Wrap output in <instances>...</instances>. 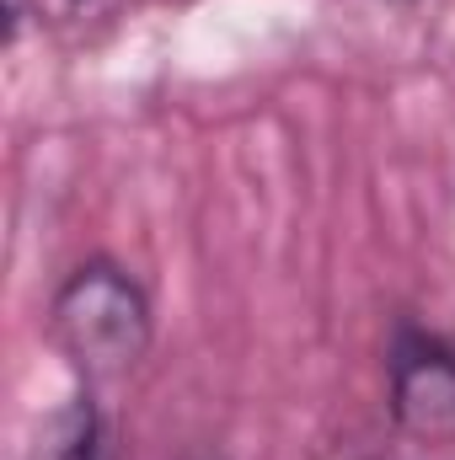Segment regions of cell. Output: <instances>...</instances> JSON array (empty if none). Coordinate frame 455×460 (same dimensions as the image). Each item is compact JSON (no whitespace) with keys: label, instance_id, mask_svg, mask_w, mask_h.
Listing matches in <instances>:
<instances>
[{"label":"cell","instance_id":"3957f363","mask_svg":"<svg viewBox=\"0 0 455 460\" xmlns=\"http://www.w3.org/2000/svg\"><path fill=\"white\" fill-rule=\"evenodd\" d=\"M22 460H118L97 396L92 391H76L49 418H38L32 439L22 445Z\"/></svg>","mask_w":455,"mask_h":460},{"label":"cell","instance_id":"5b68a950","mask_svg":"<svg viewBox=\"0 0 455 460\" xmlns=\"http://www.w3.org/2000/svg\"><path fill=\"white\" fill-rule=\"evenodd\" d=\"M386 5H413V0H386Z\"/></svg>","mask_w":455,"mask_h":460},{"label":"cell","instance_id":"7a4b0ae2","mask_svg":"<svg viewBox=\"0 0 455 460\" xmlns=\"http://www.w3.org/2000/svg\"><path fill=\"white\" fill-rule=\"evenodd\" d=\"M386 412L413 445H455V343L413 316L386 343Z\"/></svg>","mask_w":455,"mask_h":460},{"label":"cell","instance_id":"6da1fadb","mask_svg":"<svg viewBox=\"0 0 455 460\" xmlns=\"http://www.w3.org/2000/svg\"><path fill=\"white\" fill-rule=\"evenodd\" d=\"M49 332L86 380H113L150 353L156 305L123 262L86 257L59 279L49 300Z\"/></svg>","mask_w":455,"mask_h":460},{"label":"cell","instance_id":"8992f818","mask_svg":"<svg viewBox=\"0 0 455 460\" xmlns=\"http://www.w3.org/2000/svg\"><path fill=\"white\" fill-rule=\"evenodd\" d=\"M76 5H92V0H76Z\"/></svg>","mask_w":455,"mask_h":460},{"label":"cell","instance_id":"277c9868","mask_svg":"<svg viewBox=\"0 0 455 460\" xmlns=\"http://www.w3.org/2000/svg\"><path fill=\"white\" fill-rule=\"evenodd\" d=\"M177 460H230V456L220 450V445H193V450H183Z\"/></svg>","mask_w":455,"mask_h":460}]
</instances>
